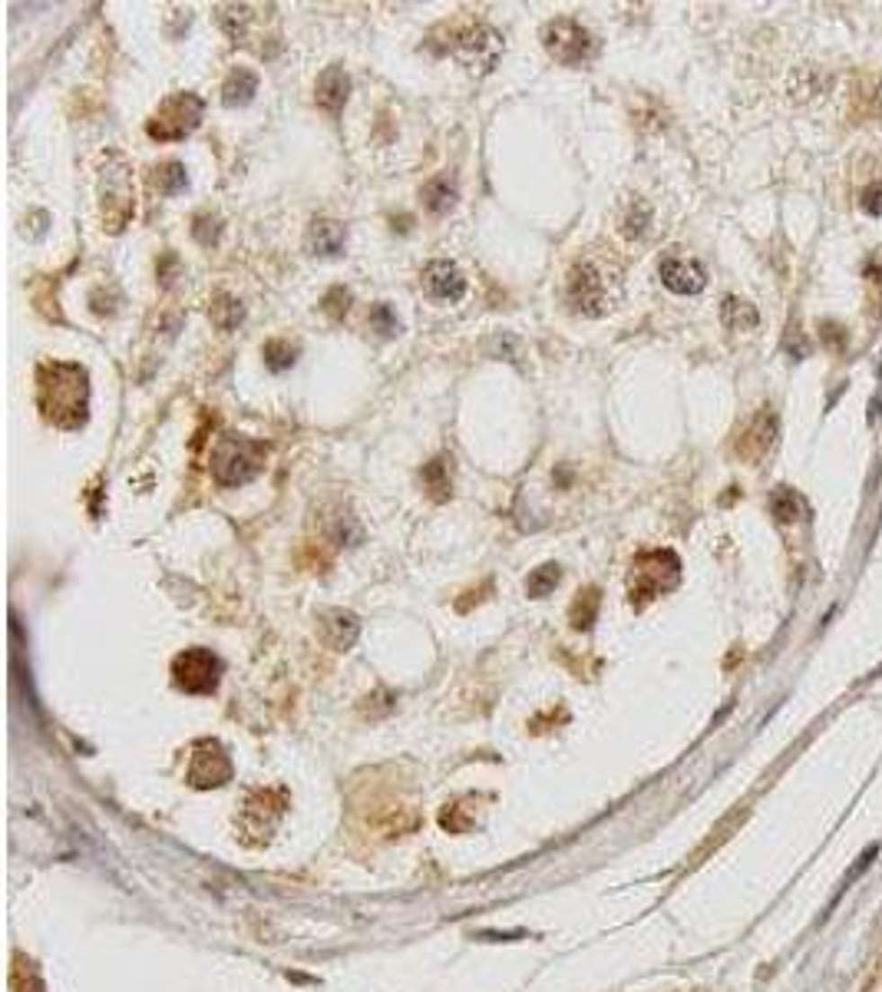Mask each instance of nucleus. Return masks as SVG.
Segmentation results:
<instances>
[{
	"instance_id": "nucleus-11",
	"label": "nucleus",
	"mask_w": 882,
	"mask_h": 992,
	"mask_svg": "<svg viewBox=\"0 0 882 992\" xmlns=\"http://www.w3.org/2000/svg\"><path fill=\"white\" fill-rule=\"evenodd\" d=\"M661 282L674 295H698L700 288L708 285V275H704V265L694 262V258L664 255L661 258Z\"/></svg>"
},
{
	"instance_id": "nucleus-15",
	"label": "nucleus",
	"mask_w": 882,
	"mask_h": 992,
	"mask_svg": "<svg viewBox=\"0 0 882 992\" xmlns=\"http://www.w3.org/2000/svg\"><path fill=\"white\" fill-rule=\"evenodd\" d=\"M347 93H351V76L344 73V67H327L317 80V106L327 110V113H341L347 103Z\"/></svg>"
},
{
	"instance_id": "nucleus-21",
	"label": "nucleus",
	"mask_w": 882,
	"mask_h": 992,
	"mask_svg": "<svg viewBox=\"0 0 882 992\" xmlns=\"http://www.w3.org/2000/svg\"><path fill=\"white\" fill-rule=\"evenodd\" d=\"M209 317H212V325L215 327H222V331H232V327L242 325V317H245V308L238 298L232 295H218L212 301V308H209Z\"/></svg>"
},
{
	"instance_id": "nucleus-13",
	"label": "nucleus",
	"mask_w": 882,
	"mask_h": 992,
	"mask_svg": "<svg viewBox=\"0 0 882 992\" xmlns=\"http://www.w3.org/2000/svg\"><path fill=\"white\" fill-rule=\"evenodd\" d=\"M773 437H777V414L761 410V414L751 420V427H747V433L741 437V443H737V453L747 457V460H761L763 453L773 447Z\"/></svg>"
},
{
	"instance_id": "nucleus-25",
	"label": "nucleus",
	"mask_w": 882,
	"mask_h": 992,
	"mask_svg": "<svg viewBox=\"0 0 882 992\" xmlns=\"http://www.w3.org/2000/svg\"><path fill=\"white\" fill-rule=\"evenodd\" d=\"M771 510L780 523H797L800 520V513H803V503L793 490L780 487V490H773V496H771Z\"/></svg>"
},
{
	"instance_id": "nucleus-1",
	"label": "nucleus",
	"mask_w": 882,
	"mask_h": 992,
	"mask_svg": "<svg viewBox=\"0 0 882 992\" xmlns=\"http://www.w3.org/2000/svg\"><path fill=\"white\" fill-rule=\"evenodd\" d=\"M37 407L60 430H80L90 414V374L70 361H47L37 371Z\"/></svg>"
},
{
	"instance_id": "nucleus-18",
	"label": "nucleus",
	"mask_w": 882,
	"mask_h": 992,
	"mask_svg": "<svg viewBox=\"0 0 882 992\" xmlns=\"http://www.w3.org/2000/svg\"><path fill=\"white\" fill-rule=\"evenodd\" d=\"M423 202H426V209L436 215L450 212L453 202H457V185H453V179H450V175L430 179V183L423 185Z\"/></svg>"
},
{
	"instance_id": "nucleus-22",
	"label": "nucleus",
	"mask_w": 882,
	"mask_h": 992,
	"mask_svg": "<svg viewBox=\"0 0 882 992\" xmlns=\"http://www.w3.org/2000/svg\"><path fill=\"white\" fill-rule=\"evenodd\" d=\"M185 183H189V175H185L183 163H163L153 169V185L163 195H179L185 189Z\"/></svg>"
},
{
	"instance_id": "nucleus-7",
	"label": "nucleus",
	"mask_w": 882,
	"mask_h": 992,
	"mask_svg": "<svg viewBox=\"0 0 882 992\" xmlns=\"http://www.w3.org/2000/svg\"><path fill=\"white\" fill-rule=\"evenodd\" d=\"M453 53H457L459 60L467 63L473 73L477 70L486 73L496 67L499 53H503V37H499L496 31H489V27H469V31H463L457 37Z\"/></svg>"
},
{
	"instance_id": "nucleus-26",
	"label": "nucleus",
	"mask_w": 882,
	"mask_h": 992,
	"mask_svg": "<svg viewBox=\"0 0 882 992\" xmlns=\"http://www.w3.org/2000/svg\"><path fill=\"white\" fill-rule=\"evenodd\" d=\"M264 364L274 371V374H281V371H288L298 361V348H291L288 341H268L264 344Z\"/></svg>"
},
{
	"instance_id": "nucleus-17",
	"label": "nucleus",
	"mask_w": 882,
	"mask_h": 992,
	"mask_svg": "<svg viewBox=\"0 0 882 992\" xmlns=\"http://www.w3.org/2000/svg\"><path fill=\"white\" fill-rule=\"evenodd\" d=\"M254 93H258V76H254L252 70L238 67V70H232V73H228V80H225L222 103L235 110V106H245V103H252Z\"/></svg>"
},
{
	"instance_id": "nucleus-6",
	"label": "nucleus",
	"mask_w": 882,
	"mask_h": 992,
	"mask_svg": "<svg viewBox=\"0 0 882 992\" xmlns=\"http://www.w3.org/2000/svg\"><path fill=\"white\" fill-rule=\"evenodd\" d=\"M222 662L209 648H185L173 658V682L189 695H212L218 688Z\"/></svg>"
},
{
	"instance_id": "nucleus-27",
	"label": "nucleus",
	"mask_w": 882,
	"mask_h": 992,
	"mask_svg": "<svg viewBox=\"0 0 882 992\" xmlns=\"http://www.w3.org/2000/svg\"><path fill=\"white\" fill-rule=\"evenodd\" d=\"M192 236H195L199 246H205V248L215 246L218 236H222V222H218L215 215H199V219H195V226H192Z\"/></svg>"
},
{
	"instance_id": "nucleus-9",
	"label": "nucleus",
	"mask_w": 882,
	"mask_h": 992,
	"mask_svg": "<svg viewBox=\"0 0 882 992\" xmlns=\"http://www.w3.org/2000/svg\"><path fill=\"white\" fill-rule=\"evenodd\" d=\"M189 781L195 788H222L225 781H232V761L225 755L218 741H202L195 745L192 764H189Z\"/></svg>"
},
{
	"instance_id": "nucleus-10",
	"label": "nucleus",
	"mask_w": 882,
	"mask_h": 992,
	"mask_svg": "<svg viewBox=\"0 0 882 992\" xmlns=\"http://www.w3.org/2000/svg\"><path fill=\"white\" fill-rule=\"evenodd\" d=\"M106 189H102V215H106V226L112 228V232H120L126 222H129V215L136 212V192H132V183H129V175H126V169H106Z\"/></svg>"
},
{
	"instance_id": "nucleus-20",
	"label": "nucleus",
	"mask_w": 882,
	"mask_h": 992,
	"mask_svg": "<svg viewBox=\"0 0 882 992\" xmlns=\"http://www.w3.org/2000/svg\"><path fill=\"white\" fill-rule=\"evenodd\" d=\"M420 477H423V487L430 490V496H433L436 503L450 500V493H453V483H450L447 460H443V457H436V460L426 463Z\"/></svg>"
},
{
	"instance_id": "nucleus-4",
	"label": "nucleus",
	"mask_w": 882,
	"mask_h": 992,
	"mask_svg": "<svg viewBox=\"0 0 882 992\" xmlns=\"http://www.w3.org/2000/svg\"><path fill=\"white\" fill-rule=\"evenodd\" d=\"M205 113V103L195 96V93H173L159 103V110L149 116L146 123V133L156 143H175V139H185L189 133L199 130Z\"/></svg>"
},
{
	"instance_id": "nucleus-23",
	"label": "nucleus",
	"mask_w": 882,
	"mask_h": 992,
	"mask_svg": "<svg viewBox=\"0 0 882 992\" xmlns=\"http://www.w3.org/2000/svg\"><path fill=\"white\" fill-rule=\"evenodd\" d=\"M595 612H599V589L588 585V589H578L575 603H572V625L575 629H588L595 622Z\"/></svg>"
},
{
	"instance_id": "nucleus-16",
	"label": "nucleus",
	"mask_w": 882,
	"mask_h": 992,
	"mask_svg": "<svg viewBox=\"0 0 882 992\" xmlns=\"http://www.w3.org/2000/svg\"><path fill=\"white\" fill-rule=\"evenodd\" d=\"M321 632H325L331 648H351L357 632H361V622H357V615L347 612V609H327V612L321 615Z\"/></svg>"
},
{
	"instance_id": "nucleus-2",
	"label": "nucleus",
	"mask_w": 882,
	"mask_h": 992,
	"mask_svg": "<svg viewBox=\"0 0 882 992\" xmlns=\"http://www.w3.org/2000/svg\"><path fill=\"white\" fill-rule=\"evenodd\" d=\"M268 447L242 433H222L212 447V477L218 487H242L264 470Z\"/></svg>"
},
{
	"instance_id": "nucleus-5",
	"label": "nucleus",
	"mask_w": 882,
	"mask_h": 992,
	"mask_svg": "<svg viewBox=\"0 0 882 992\" xmlns=\"http://www.w3.org/2000/svg\"><path fill=\"white\" fill-rule=\"evenodd\" d=\"M542 47L562 67H582L595 53V37L572 17H556L542 27Z\"/></svg>"
},
{
	"instance_id": "nucleus-8",
	"label": "nucleus",
	"mask_w": 882,
	"mask_h": 992,
	"mask_svg": "<svg viewBox=\"0 0 882 992\" xmlns=\"http://www.w3.org/2000/svg\"><path fill=\"white\" fill-rule=\"evenodd\" d=\"M605 301H609V295H605V282H601L599 272L588 262L572 268V275H568V305L575 308L578 315L595 317L605 311Z\"/></svg>"
},
{
	"instance_id": "nucleus-14",
	"label": "nucleus",
	"mask_w": 882,
	"mask_h": 992,
	"mask_svg": "<svg viewBox=\"0 0 882 992\" xmlns=\"http://www.w3.org/2000/svg\"><path fill=\"white\" fill-rule=\"evenodd\" d=\"M344 246H347V228L341 226V222H334V219H315V222H311V228H307V248H311V255H321V258L341 255Z\"/></svg>"
},
{
	"instance_id": "nucleus-19",
	"label": "nucleus",
	"mask_w": 882,
	"mask_h": 992,
	"mask_svg": "<svg viewBox=\"0 0 882 992\" xmlns=\"http://www.w3.org/2000/svg\"><path fill=\"white\" fill-rule=\"evenodd\" d=\"M720 317H724V325L730 327V331H751V327H757V308L747 305V301H741V298H727L724 301V308H720Z\"/></svg>"
},
{
	"instance_id": "nucleus-29",
	"label": "nucleus",
	"mask_w": 882,
	"mask_h": 992,
	"mask_svg": "<svg viewBox=\"0 0 882 992\" xmlns=\"http://www.w3.org/2000/svg\"><path fill=\"white\" fill-rule=\"evenodd\" d=\"M347 308H351V291H347V288H341V285L331 288V291H327V298H325V311H327V315L341 317Z\"/></svg>"
},
{
	"instance_id": "nucleus-28",
	"label": "nucleus",
	"mask_w": 882,
	"mask_h": 992,
	"mask_svg": "<svg viewBox=\"0 0 882 992\" xmlns=\"http://www.w3.org/2000/svg\"><path fill=\"white\" fill-rule=\"evenodd\" d=\"M370 325L380 331V335H400V321H396V315L390 311V305H374V311H370Z\"/></svg>"
},
{
	"instance_id": "nucleus-24",
	"label": "nucleus",
	"mask_w": 882,
	"mask_h": 992,
	"mask_svg": "<svg viewBox=\"0 0 882 992\" xmlns=\"http://www.w3.org/2000/svg\"><path fill=\"white\" fill-rule=\"evenodd\" d=\"M558 579H562V573H558V566L556 563H546V566H539V569H532L526 579V593L532 595V599H542V595H548L552 589L558 585Z\"/></svg>"
},
{
	"instance_id": "nucleus-12",
	"label": "nucleus",
	"mask_w": 882,
	"mask_h": 992,
	"mask_svg": "<svg viewBox=\"0 0 882 992\" xmlns=\"http://www.w3.org/2000/svg\"><path fill=\"white\" fill-rule=\"evenodd\" d=\"M423 288L436 301H459L467 295V278L453 262H430L423 272Z\"/></svg>"
},
{
	"instance_id": "nucleus-3",
	"label": "nucleus",
	"mask_w": 882,
	"mask_h": 992,
	"mask_svg": "<svg viewBox=\"0 0 882 992\" xmlns=\"http://www.w3.org/2000/svg\"><path fill=\"white\" fill-rule=\"evenodd\" d=\"M681 579V559L671 550H648L635 556L628 569V595L635 605H645L658 595L671 593Z\"/></svg>"
}]
</instances>
